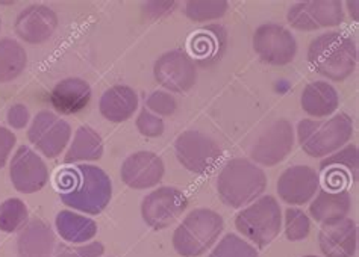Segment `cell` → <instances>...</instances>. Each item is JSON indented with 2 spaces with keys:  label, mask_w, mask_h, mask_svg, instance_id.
<instances>
[{
  "label": "cell",
  "mask_w": 359,
  "mask_h": 257,
  "mask_svg": "<svg viewBox=\"0 0 359 257\" xmlns=\"http://www.w3.org/2000/svg\"><path fill=\"white\" fill-rule=\"evenodd\" d=\"M283 232L285 237L291 242L304 241L311 233V220L309 216L296 207H288L285 214H283Z\"/></svg>",
  "instance_id": "f1b7e54d"
},
{
  "label": "cell",
  "mask_w": 359,
  "mask_h": 257,
  "mask_svg": "<svg viewBox=\"0 0 359 257\" xmlns=\"http://www.w3.org/2000/svg\"><path fill=\"white\" fill-rule=\"evenodd\" d=\"M27 65L25 47L13 38L0 40V83L13 82L20 76Z\"/></svg>",
  "instance_id": "484cf974"
},
{
  "label": "cell",
  "mask_w": 359,
  "mask_h": 257,
  "mask_svg": "<svg viewBox=\"0 0 359 257\" xmlns=\"http://www.w3.org/2000/svg\"><path fill=\"white\" fill-rule=\"evenodd\" d=\"M56 236L49 224L40 218L27 221L17 236V257H52Z\"/></svg>",
  "instance_id": "ffe728a7"
},
{
  "label": "cell",
  "mask_w": 359,
  "mask_h": 257,
  "mask_svg": "<svg viewBox=\"0 0 359 257\" xmlns=\"http://www.w3.org/2000/svg\"><path fill=\"white\" fill-rule=\"evenodd\" d=\"M165 174L164 160L154 151H137L125 159L120 168L123 183L132 189L156 186Z\"/></svg>",
  "instance_id": "e0dca14e"
},
{
  "label": "cell",
  "mask_w": 359,
  "mask_h": 257,
  "mask_svg": "<svg viewBox=\"0 0 359 257\" xmlns=\"http://www.w3.org/2000/svg\"><path fill=\"white\" fill-rule=\"evenodd\" d=\"M302 109L314 118H326L334 116L339 106V96L337 90L325 81L308 83L300 99Z\"/></svg>",
  "instance_id": "603a6c76"
},
{
  "label": "cell",
  "mask_w": 359,
  "mask_h": 257,
  "mask_svg": "<svg viewBox=\"0 0 359 257\" xmlns=\"http://www.w3.org/2000/svg\"><path fill=\"white\" fill-rule=\"evenodd\" d=\"M320 183V174L314 168L294 165L280 174L276 189L282 202L290 206H304L316 197Z\"/></svg>",
  "instance_id": "2e32d148"
},
{
  "label": "cell",
  "mask_w": 359,
  "mask_h": 257,
  "mask_svg": "<svg viewBox=\"0 0 359 257\" xmlns=\"http://www.w3.org/2000/svg\"><path fill=\"white\" fill-rule=\"evenodd\" d=\"M358 167H359V153H358L356 146H344L343 148L335 151V153L326 156L325 160H321L320 164L321 171L329 169V168L343 169L346 173L351 174L353 180L358 179Z\"/></svg>",
  "instance_id": "f546056e"
},
{
  "label": "cell",
  "mask_w": 359,
  "mask_h": 257,
  "mask_svg": "<svg viewBox=\"0 0 359 257\" xmlns=\"http://www.w3.org/2000/svg\"><path fill=\"white\" fill-rule=\"evenodd\" d=\"M27 221H29V211L20 198H8L0 203V232H20Z\"/></svg>",
  "instance_id": "4316f807"
},
{
  "label": "cell",
  "mask_w": 359,
  "mask_h": 257,
  "mask_svg": "<svg viewBox=\"0 0 359 257\" xmlns=\"http://www.w3.org/2000/svg\"><path fill=\"white\" fill-rule=\"evenodd\" d=\"M138 94L128 85H116L103 92L99 102L102 117L111 123L128 121L138 109Z\"/></svg>",
  "instance_id": "44dd1931"
},
{
  "label": "cell",
  "mask_w": 359,
  "mask_h": 257,
  "mask_svg": "<svg viewBox=\"0 0 359 257\" xmlns=\"http://www.w3.org/2000/svg\"><path fill=\"white\" fill-rule=\"evenodd\" d=\"M325 185L326 189H330V191H343L348 185L352 183V176L346 173L343 169H337V168H329L325 169Z\"/></svg>",
  "instance_id": "e575fe53"
},
{
  "label": "cell",
  "mask_w": 359,
  "mask_h": 257,
  "mask_svg": "<svg viewBox=\"0 0 359 257\" xmlns=\"http://www.w3.org/2000/svg\"><path fill=\"white\" fill-rule=\"evenodd\" d=\"M154 76L161 87L170 92L184 94L197 82V65L182 50H170L159 56L154 65Z\"/></svg>",
  "instance_id": "4fadbf2b"
},
{
  "label": "cell",
  "mask_w": 359,
  "mask_h": 257,
  "mask_svg": "<svg viewBox=\"0 0 359 257\" xmlns=\"http://www.w3.org/2000/svg\"><path fill=\"white\" fill-rule=\"evenodd\" d=\"M305 257H317V256H305Z\"/></svg>",
  "instance_id": "b9f144b4"
},
{
  "label": "cell",
  "mask_w": 359,
  "mask_h": 257,
  "mask_svg": "<svg viewBox=\"0 0 359 257\" xmlns=\"http://www.w3.org/2000/svg\"><path fill=\"white\" fill-rule=\"evenodd\" d=\"M267 188V176L255 162L233 158L217 177V193L222 202L232 209H243L258 200Z\"/></svg>",
  "instance_id": "3957f363"
},
{
  "label": "cell",
  "mask_w": 359,
  "mask_h": 257,
  "mask_svg": "<svg viewBox=\"0 0 359 257\" xmlns=\"http://www.w3.org/2000/svg\"><path fill=\"white\" fill-rule=\"evenodd\" d=\"M103 150L105 146L99 133L90 126H81L74 133L67 153L64 156V164L73 165L79 162L99 160L103 156Z\"/></svg>",
  "instance_id": "d4e9b609"
},
{
  "label": "cell",
  "mask_w": 359,
  "mask_h": 257,
  "mask_svg": "<svg viewBox=\"0 0 359 257\" xmlns=\"http://www.w3.org/2000/svg\"><path fill=\"white\" fill-rule=\"evenodd\" d=\"M176 158L185 169L206 174L219 164L223 150L219 142L199 130H185L175 141Z\"/></svg>",
  "instance_id": "52a82bcc"
},
{
  "label": "cell",
  "mask_w": 359,
  "mask_h": 257,
  "mask_svg": "<svg viewBox=\"0 0 359 257\" xmlns=\"http://www.w3.org/2000/svg\"><path fill=\"white\" fill-rule=\"evenodd\" d=\"M318 245L325 257H353L358 246V227L352 218L321 224Z\"/></svg>",
  "instance_id": "ac0fdd59"
},
{
  "label": "cell",
  "mask_w": 359,
  "mask_h": 257,
  "mask_svg": "<svg viewBox=\"0 0 359 257\" xmlns=\"http://www.w3.org/2000/svg\"><path fill=\"white\" fill-rule=\"evenodd\" d=\"M237 230L258 246H266L276 239L282 230V209L271 195H261L235 216Z\"/></svg>",
  "instance_id": "8992f818"
},
{
  "label": "cell",
  "mask_w": 359,
  "mask_h": 257,
  "mask_svg": "<svg viewBox=\"0 0 359 257\" xmlns=\"http://www.w3.org/2000/svg\"><path fill=\"white\" fill-rule=\"evenodd\" d=\"M287 20L297 31L311 32L321 27H335L344 22V8L339 0L297 2L288 9Z\"/></svg>",
  "instance_id": "7c38bea8"
},
{
  "label": "cell",
  "mask_w": 359,
  "mask_h": 257,
  "mask_svg": "<svg viewBox=\"0 0 359 257\" xmlns=\"http://www.w3.org/2000/svg\"><path fill=\"white\" fill-rule=\"evenodd\" d=\"M210 257H259V254L257 249L243 237L228 233L214 246Z\"/></svg>",
  "instance_id": "4dcf8cb0"
},
{
  "label": "cell",
  "mask_w": 359,
  "mask_h": 257,
  "mask_svg": "<svg viewBox=\"0 0 359 257\" xmlns=\"http://www.w3.org/2000/svg\"><path fill=\"white\" fill-rule=\"evenodd\" d=\"M352 209L351 193L346 191H330V189H321L314 197L309 206V214L316 221L321 224H329L347 218Z\"/></svg>",
  "instance_id": "7402d4cb"
},
{
  "label": "cell",
  "mask_w": 359,
  "mask_h": 257,
  "mask_svg": "<svg viewBox=\"0 0 359 257\" xmlns=\"http://www.w3.org/2000/svg\"><path fill=\"white\" fill-rule=\"evenodd\" d=\"M297 141L302 150L311 158H326L343 148L353 135V120L339 112L327 120H300Z\"/></svg>",
  "instance_id": "277c9868"
},
{
  "label": "cell",
  "mask_w": 359,
  "mask_h": 257,
  "mask_svg": "<svg viewBox=\"0 0 359 257\" xmlns=\"http://www.w3.org/2000/svg\"><path fill=\"white\" fill-rule=\"evenodd\" d=\"M187 206L188 198L181 189L161 186L143 198L141 216L154 230H164L182 216Z\"/></svg>",
  "instance_id": "9c48e42d"
},
{
  "label": "cell",
  "mask_w": 359,
  "mask_h": 257,
  "mask_svg": "<svg viewBox=\"0 0 359 257\" xmlns=\"http://www.w3.org/2000/svg\"><path fill=\"white\" fill-rule=\"evenodd\" d=\"M58 15L46 5H29L18 13L14 31L27 44H43L49 41L58 29Z\"/></svg>",
  "instance_id": "9a60e30c"
},
{
  "label": "cell",
  "mask_w": 359,
  "mask_h": 257,
  "mask_svg": "<svg viewBox=\"0 0 359 257\" xmlns=\"http://www.w3.org/2000/svg\"><path fill=\"white\" fill-rule=\"evenodd\" d=\"M56 232L72 245L87 244L97 235V224L91 218L73 211H61L55 218Z\"/></svg>",
  "instance_id": "cb8c5ba5"
},
{
  "label": "cell",
  "mask_w": 359,
  "mask_h": 257,
  "mask_svg": "<svg viewBox=\"0 0 359 257\" xmlns=\"http://www.w3.org/2000/svg\"><path fill=\"white\" fill-rule=\"evenodd\" d=\"M29 118H31L29 109H27L23 103L13 104L6 113L8 125L13 129H18V130L25 129L27 125H29Z\"/></svg>",
  "instance_id": "d590c367"
},
{
  "label": "cell",
  "mask_w": 359,
  "mask_h": 257,
  "mask_svg": "<svg viewBox=\"0 0 359 257\" xmlns=\"http://www.w3.org/2000/svg\"><path fill=\"white\" fill-rule=\"evenodd\" d=\"M146 109L158 117H170L177 111V102L167 91H155L147 97Z\"/></svg>",
  "instance_id": "1f68e13d"
},
{
  "label": "cell",
  "mask_w": 359,
  "mask_h": 257,
  "mask_svg": "<svg viewBox=\"0 0 359 257\" xmlns=\"http://www.w3.org/2000/svg\"><path fill=\"white\" fill-rule=\"evenodd\" d=\"M294 127L285 118L273 121L250 148L252 162L262 167H275L294 148Z\"/></svg>",
  "instance_id": "30bf717a"
},
{
  "label": "cell",
  "mask_w": 359,
  "mask_h": 257,
  "mask_svg": "<svg viewBox=\"0 0 359 257\" xmlns=\"http://www.w3.org/2000/svg\"><path fill=\"white\" fill-rule=\"evenodd\" d=\"M135 126H137V129H138L141 135L146 137V138L163 137L164 129H165L163 118L155 116V113L147 111L146 108L141 109V112L138 113Z\"/></svg>",
  "instance_id": "836d02e7"
},
{
  "label": "cell",
  "mask_w": 359,
  "mask_h": 257,
  "mask_svg": "<svg viewBox=\"0 0 359 257\" xmlns=\"http://www.w3.org/2000/svg\"><path fill=\"white\" fill-rule=\"evenodd\" d=\"M229 9L226 0H190L185 5V14L194 23L219 20Z\"/></svg>",
  "instance_id": "83f0119b"
},
{
  "label": "cell",
  "mask_w": 359,
  "mask_h": 257,
  "mask_svg": "<svg viewBox=\"0 0 359 257\" xmlns=\"http://www.w3.org/2000/svg\"><path fill=\"white\" fill-rule=\"evenodd\" d=\"M358 6H359L358 2H347V9H348V13H351V17H353L355 22H358V14H359Z\"/></svg>",
  "instance_id": "ab89813d"
},
{
  "label": "cell",
  "mask_w": 359,
  "mask_h": 257,
  "mask_svg": "<svg viewBox=\"0 0 359 257\" xmlns=\"http://www.w3.org/2000/svg\"><path fill=\"white\" fill-rule=\"evenodd\" d=\"M0 29H2V22H0Z\"/></svg>",
  "instance_id": "7bdbcfd3"
},
{
  "label": "cell",
  "mask_w": 359,
  "mask_h": 257,
  "mask_svg": "<svg viewBox=\"0 0 359 257\" xmlns=\"http://www.w3.org/2000/svg\"><path fill=\"white\" fill-rule=\"evenodd\" d=\"M253 50L262 62L282 67L294 61L297 41L287 27L278 23H266L253 34Z\"/></svg>",
  "instance_id": "8fae6325"
},
{
  "label": "cell",
  "mask_w": 359,
  "mask_h": 257,
  "mask_svg": "<svg viewBox=\"0 0 359 257\" xmlns=\"http://www.w3.org/2000/svg\"><path fill=\"white\" fill-rule=\"evenodd\" d=\"M191 49L197 55H202V53L211 55L215 49V41H212L211 36H205L203 34H197L196 36H193V40H191Z\"/></svg>",
  "instance_id": "f35d334b"
},
{
  "label": "cell",
  "mask_w": 359,
  "mask_h": 257,
  "mask_svg": "<svg viewBox=\"0 0 359 257\" xmlns=\"http://www.w3.org/2000/svg\"><path fill=\"white\" fill-rule=\"evenodd\" d=\"M308 62L320 76L332 82H343L356 69V43L351 35L343 32L321 34L308 47Z\"/></svg>",
  "instance_id": "7a4b0ae2"
},
{
  "label": "cell",
  "mask_w": 359,
  "mask_h": 257,
  "mask_svg": "<svg viewBox=\"0 0 359 257\" xmlns=\"http://www.w3.org/2000/svg\"><path fill=\"white\" fill-rule=\"evenodd\" d=\"M55 185L65 206L87 215L102 214L112 198L111 179L96 165L62 168L55 176Z\"/></svg>",
  "instance_id": "6da1fadb"
},
{
  "label": "cell",
  "mask_w": 359,
  "mask_h": 257,
  "mask_svg": "<svg viewBox=\"0 0 359 257\" xmlns=\"http://www.w3.org/2000/svg\"><path fill=\"white\" fill-rule=\"evenodd\" d=\"M105 246L102 242H87L83 245L60 244L55 249V257H102Z\"/></svg>",
  "instance_id": "d6a6232c"
},
{
  "label": "cell",
  "mask_w": 359,
  "mask_h": 257,
  "mask_svg": "<svg viewBox=\"0 0 359 257\" xmlns=\"http://www.w3.org/2000/svg\"><path fill=\"white\" fill-rule=\"evenodd\" d=\"M177 6V2H146L143 11L147 18H163L172 14Z\"/></svg>",
  "instance_id": "74e56055"
},
{
  "label": "cell",
  "mask_w": 359,
  "mask_h": 257,
  "mask_svg": "<svg viewBox=\"0 0 359 257\" xmlns=\"http://www.w3.org/2000/svg\"><path fill=\"white\" fill-rule=\"evenodd\" d=\"M224 221L212 209H194L173 233V246L179 256L199 257L219 241Z\"/></svg>",
  "instance_id": "5b68a950"
},
{
  "label": "cell",
  "mask_w": 359,
  "mask_h": 257,
  "mask_svg": "<svg viewBox=\"0 0 359 257\" xmlns=\"http://www.w3.org/2000/svg\"><path fill=\"white\" fill-rule=\"evenodd\" d=\"M15 2H0V5H14Z\"/></svg>",
  "instance_id": "60d3db41"
},
{
  "label": "cell",
  "mask_w": 359,
  "mask_h": 257,
  "mask_svg": "<svg viewBox=\"0 0 359 257\" xmlns=\"http://www.w3.org/2000/svg\"><path fill=\"white\" fill-rule=\"evenodd\" d=\"M72 138V126L58 113L41 111L34 117L27 129V139L49 159L58 158L67 148Z\"/></svg>",
  "instance_id": "ba28073f"
},
{
  "label": "cell",
  "mask_w": 359,
  "mask_h": 257,
  "mask_svg": "<svg viewBox=\"0 0 359 257\" xmlns=\"http://www.w3.org/2000/svg\"><path fill=\"white\" fill-rule=\"evenodd\" d=\"M17 137L8 127L0 126V169H2L11 155L13 148L15 147Z\"/></svg>",
  "instance_id": "8d00e7d4"
},
{
  "label": "cell",
  "mask_w": 359,
  "mask_h": 257,
  "mask_svg": "<svg viewBox=\"0 0 359 257\" xmlns=\"http://www.w3.org/2000/svg\"><path fill=\"white\" fill-rule=\"evenodd\" d=\"M90 83L81 78H67L55 85L50 92V104L60 116H74L82 112L91 102Z\"/></svg>",
  "instance_id": "d6986e66"
},
{
  "label": "cell",
  "mask_w": 359,
  "mask_h": 257,
  "mask_svg": "<svg viewBox=\"0 0 359 257\" xmlns=\"http://www.w3.org/2000/svg\"><path fill=\"white\" fill-rule=\"evenodd\" d=\"M9 179L18 193L35 194L49 182V168L40 155L22 146L15 150L9 164Z\"/></svg>",
  "instance_id": "5bb4252c"
}]
</instances>
